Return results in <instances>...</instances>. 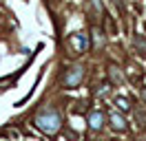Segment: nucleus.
Masks as SVG:
<instances>
[{"label": "nucleus", "mask_w": 146, "mask_h": 141, "mask_svg": "<svg viewBox=\"0 0 146 141\" xmlns=\"http://www.w3.org/2000/svg\"><path fill=\"white\" fill-rule=\"evenodd\" d=\"M36 123L40 130H44L46 134H53V132H58V128H60V117H58V113L55 110H44V113H40L36 117Z\"/></svg>", "instance_id": "nucleus-1"}, {"label": "nucleus", "mask_w": 146, "mask_h": 141, "mask_svg": "<svg viewBox=\"0 0 146 141\" xmlns=\"http://www.w3.org/2000/svg\"><path fill=\"white\" fill-rule=\"evenodd\" d=\"M82 77H84V69L82 66H73V69L64 75V84L73 88V86H78V84L82 82Z\"/></svg>", "instance_id": "nucleus-2"}, {"label": "nucleus", "mask_w": 146, "mask_h": 141, "mask_svg": "<svg viewBox=\"0 0 146 141\" xmlns=\"http://www.w3.org/2000/svg\"><path fill=\"white\" fill-rule=\"evenodd\" d=\"M71 42L75 44V51H80L82 53L86 46H89V42H86V35H82V33H75V35H71Z\"/></svg>", "instance_id": "nucleus-3"}, {"label": "nucleus", "mask_w": 146, "mask_h": 141, "mask_svg": "<svg viewBox=\"0 0 146 141\" xmlns=\"http://www.w3.org/2000/svg\"><path fill=\"white\" fill-rule=\"evenodd\" d=\"M89 123H91V128L100 130L102 126H104V115H102V113H91V117H89Z\"/></svg>", "instance_id": "nucleus-4"}, {"label": "nucleus", "mask_w": 146, "mask_h": 141, "mask_svg": "<svg viewBox=\"0 0 146 141\" xmlns=\"http://www.w3.org/2000/svg\"><path fill=\"white\" fill-rule=\"evenodd\" d=\"M111 123H113V128H115V130H124V128H126V121H124L117 113L111 115Z\"/></svg>", "instance_id": "nucleus-5"}, {"label": "nucleus", "mask_w": 146, "mask_h": 141, "mask_svg": "<svg viewBox=\"0 0 146 141\" xmlns=\"http://www.w3.org/2000/svg\"><path fill=\"white\" fill-rule=\"evenodd\" d=\"M115 104L119 106V110H128V108H131V106H128V99H124V97H117Z\"/></svg>", "instance_id": "nucleus-6"}, {"label": "nucleus", "mask_w": 146, "mask_h": 141, "mask_svg": "<svg viewBox=\"0 0 146 141\" xmlns=\"http://www.w3.org/2000/svg\"><path fill=\"white\" fill-rule=\"evenodd\" d=\"M93 42H95V44H102V42H104V38H102V31L93 29Z\"/></svg>", "instance_id": "nucleus-7"}, {"label": "nucleus", "mask_w": 146, "mask_h": 141, "mask_svg": "<svg viewBox=\"0 0 146 141\" xmlns=\"http://www.w3.org/2000/svg\"><path fill=\"white\" fill-rule=\"evenodd\" d=\"M111 79H113V82H117V84L122 82V75L117 73V69H115V66H111Z\"/></svg>", "instance_id": "nucleus-8"}, {"label": "nucleus", "mask_w": 146, "mask_h": 141, "mask_svg": "<svg viewBox=\"0 0 146 141\" xmlns=\"http://www.w3.org/2000/svg\"><path fill=\"white\" fill-rule=\"evenodd\" d=\"M144 97H146V88H144Z\"/></svg>", "instance_id": "nucleus-9"}]
</instances>
